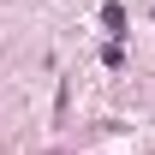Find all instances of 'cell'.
I'll list each match as a JSON object with an SVG mask.
<instances>
[{
  "label": "cell",
  "mask_w": 155,
  "mask_h": 155,
  "mask_svg": "<svg viewBox=\"0 0 155 155\" xmlns=\"http://www.w3.org/2000/svg\"><path fill=\"white\" fill-rule=\"evenodd\" d=\"M101 24H107L114 36H125V6H114V0H107V6H101Z\"/></svg>",
  "instance_id": "obj_1"
}]
</instances>
